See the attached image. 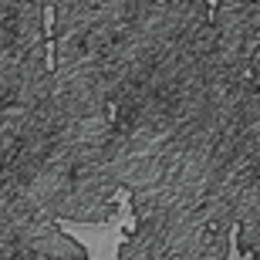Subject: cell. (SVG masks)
Instances as JSON below:
<instances>
[{
    "label": "cell",
    "mask_w": 260,
    "mask_h": 260,
    "mask_svg": "<svg viewBox=\"0 0 260 260\" xmlns=\"http://www.w3.org/2000/svg\"><path fill=\"white\" fill-rule=\"evenodd\" d=\"M54 226L64 233L68 240H75L78 247L85 250L88 260H122V247H125L128 237H132V233L125 230V220L118 216V210H115V216L105 220V223H75V220L58 216Z\"/></svg>",
    "instance_id": "1"
},
{
    "label": "cell",
    "mask_w": 260,
    "mask_h": 260,
    "mask_svg": "<svg viewBox=\"0 0 260 260\" xmlns=\"http://www.w3.org/2000/svg\"><path fill=\"white\" fill-rule=\"evenodd\" d=\"M112 203H115V210H118V216L125 220V230L132 233H139V213H135V203H132V193H128L125 186H118L115 193H112Z\"/></svg>",
    "instance_id": "2"
},
{
    "label": "cell",
    "mask_w": 260,
    "mask_h": 260,
    "mask_svg": "<svg viewBox=\"0 0 260 260\" xmlns=\"http://www.w3.org/2000/svg\"><path fill=\"white\" fill-rule=\"evenodd\" d=\"M226 260H260L257 253H247L240 247V223H233L226 233Z\"/></svg>",
    "instance_id": "3"
},
{
    "label": "cell",
    "mask_w": 260,
    "mask_h": 260,
    "mask_svg": "<svg viewBox=\"0 0 260 260\" xmlns=\"http://www.w3.org/2000/svg\"><path fill=\"white\" fill-rule=\"evenodd\" d=\"M41 27H44V41H54V7H44V14H41Z\"/></svg>",
    "instance_id": "4"
},
{
    "label": "cell",
    "mask_w": 260,
    "mask_h": 260,
    "mask_svg": "<svg viewBox=\"0 0 260 260\" xmlns=\"http://www.w3.org/2000/svg\"><path fill=\"white\" fill-rule=\"evenodd\" d=\"M44 68L54 71L58 68V54H54V41H44Z\"/></svg>",
    "instance_id": "5"
},
{
    "label": "cell",
    "mask_w": 260,
    "mask_h": 260,
    "mask_svg": "<svg viewBox=\"0 0 260 260\" xmlns=\"http://www.w3.org/2000/svg\"><path fill=\"white\" fill-rule=\"evenodd\" d=\"M206 7H210V10H206V17H216V7H220V0H206Z\"/></svg>",
    "instance_id": "6"
}]
</instances>
